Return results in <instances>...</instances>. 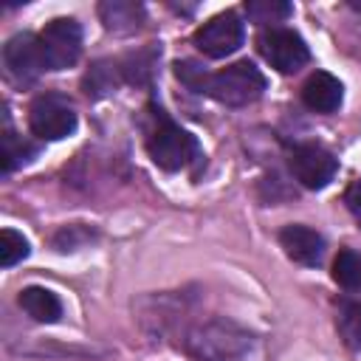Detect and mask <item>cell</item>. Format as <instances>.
Listing matches in <instances>:
<instances>
[{
	"mask_svg": "<svg viewBox=\"0 0 361 361\" xmlns=\"http://www.w3.org/2000/svg\"><path fill=\"white\" fill-rule=\"evenodd\" d=\"M333 282L344 290H361V254L341 248L333 259Z\"/></svg>",
	"mask_w": 361,
	"mask_h": 361,
	"instance_id": "15",
	"label": "cell"
},
{
	"mask_svg": "<svg viewBox=\"0 0 361 361\" xmlns=\"http://www.w3.org/2000/svg\"><path fill=\"white\" fill-rule=\"evenodd\" d=\"M336 324H338V333L347 341V347L361 350V302H341Z\"/></svg>",
	"mask_w": 361,
	"mask_h": 361,
	"instance_id": "17",
	"label": "cell"
},
{
	"mask_svg": "<svg viewBox=\"0 0 361 361\" xmlns=\"http://www.w3.org/2000/svg\"><path fill=\"white\" fill-rule=\"evenodd\" d=\"M121 79H124V73H121V62H113V59H107V62H96V65L90 68V73L85 76L87 96H104V93H110Z\"/></svg>",
	"mask_w": 361,
	"mask_h": 361,
	"instance_id": "16",
	"label": "cell"
},
{
	"mask_svg": "<svg viewBox=\"0 0 361 361\" xmlns=\"http://www.w3.org/2000/svg\"><path fill=\"white\" fill-rule=\"evenodd\" d=\"M99 17L113 34H133L144 23V6L135 0H104L99 3Z\"/></svg>",
	"mask_w": 361,
	"mask_h": 361,
	"instance_id": "12",
	"label": "cell"
},
{
	"mask_svg": "<svg viewBox=\"0 0 361 361\" xmlns=\"http://www.w3.org/2000/svg\"><path fill=\"white\" fill-rule=\"evenodd\" d=\"M279 245L299 265H319L324 257V237L310 226H299V223L285 226L279 231Z\"/></svg>",
	"mask_w": 361,
	"mask_h": 361,
	"instance_id": "10",
	"label": "cell"
},
{
	"mask_svg": "<svg viewBox=\"0 0 361 361\" xmlns=\"http://www.w3.org/2000/svg\"><path fill=\"white\" fill-rule=\"evenodd\" d=\"M245 14H248V20L265 25V23L288 20L293 14V6L285 3V0H248L245 3Z\"/></svg>",
	"mask_w": 361,
	"mask_h": 361,
	"instance_id": "18",
	"label": "cell"
},
{
	"mask_svg": "<svg viewBox=\"0 0 361 361\" xmlns=\"http://www.w3.org/2000/svg\"><path fill=\"white\" fill-rule=\"evenodd\" d=\"M37 37H39L48 71H65V68L76 65V59L82 54V28L73 17L51 20Z\"/></svg>",
	"mask_w": 361,
	"mask_h": 361,
	"instance_id": "6",
	"label": "cell"
},
{
	"mask_svg": "<svg viewBox=\"0 0 361 361\" xmlns=\"http://www.w3.org/2000/svg\"><path fill=\"white\" fill-rule=\"evenodd\" d=\"M28 127L37 138L62 141L76 130L73 102L62 93H42L28 107Z\"/></svg>",
	"mask_w": 361,
	"mask_h": 361,
	"instance_id": "4",
	"label": "cell"
},
{
	"mask_svg": "<svg viewBox=\"0 0 361 361\" xmlns=\"http://www.w3.org/2000/svg\"><path fill=\"white\" fill-rule=\"evenodd\" d=\"M243 37H245V25L237 17V11H223V14H214L212 20H206L192 34V42L203 56L223 59L243 45Z\"/></svg>",
	"mask_w": 361,
	"mask_h": 361,
	"instance_id": "7",
	"label": "cell"
},
{
	"mask_svg": "<svg viewBox=\"0 0 361 361\" xmlns=\"http://www.w3.org/2000/svg\"><path fill=\"white\" fill-rule=\"evenodd\" d=\"M3 68H6V76L14 85H34L42 76V71H48L39 37L28 34V31L14 34L3 45Z\"/></svg>",
	"mask_w": 361,
	"mask_h": 361,
	"instance_id": "8",
	"label": "cell"
},
{
	"mask_svg": "<svg viewBox=\"0 0 361 361\" xmlns=\"http://www.w3.org/2000/svg\"><path fill=\"white\" fill-rule=\"evenodd\" d=\"M28 240L20 234V231H14V228H3L0 231V265L3 268H11V265H17L20 259H25L28 257Z\"/></svg>",
	"mask_w": 361,
	"mask_h": 361,
	"instance_id": "19",
	"label": "cell"
},
{
	"mask_svg": "<svg viewBox=\"0 0 361 361\" xmlns=\"http://www.w3.org/2000/svg\"><path fill=\"white\" fill-rule=\"evenodd\" d=\"M147 152H149V158H152V164L158 169L178 172L183 166H189L200 155V147H197L192 133H186L180 124H175L172 118H166L158 110L155 127L147 135Z\"/></svg>",
	"mask_w": 361,
	"mask_h": 361,
	"instance_id": "3",
	"label": "cell"
},
{
	"mask_svg": "<svg viewBox=\"0 0 361 361\" xmlns=\"http://www.w3.org/2000/svg\"><path fill=\"white\" fill-rule=\"evenodd\" d=\"M152 65H155V48H147V51H138V54L127 56L121 62V73H124L127 82L141 85L152 76Z\"/></svg>",
	"mask_w": 361,
	"mask_h": 361,
	"instance_id": "20",
	"label": "cell"
},
{
	"mask_svg": "<svg viewBox=\"0 0 361 361\" xmlns=\"http://www.w3.org/2000/svg\"><path fill=\"white\" fill-rule=\"evenodd\" d=\"M338 169V161L322 144H299L290 152V172L305 189H324Z\"/></svg>",
	"mask_w": 361,
	"mask_h": 361,
	"instance_id": "9",
	"label": "cell"
},
{
	"mask_svg": "<svg viewBox=\"0 0 361 361\" xmlns=\"http://www.w3.org/2000/svg\"><path fill=\"white\" fill-rule=\"evenodd\" d=\"M341 99H344V87L327 71H313L302 85V102L313 113H333L341 107Z\"/></svg>",
	"mask_w": 361,
	"mask_h": 361,
	"instance_id": "11",
	"label": "cell"
},
{
	"mask_svg": "<svg viewBox=\"0 0 361 361\" xmlns=\"http://www.w3.org/2000/svg\"><path fill=\"white\" fill-rule=\"evenodd\" d=\"M175 76L189 87V90H195V93H203V85H206V71H203V65H197L195 59H178L175 62Z\"/></svg>",
	"mask_w": 361,
	"mask_h": 361,
	"instance_id": "21",
	"label": "cell"
},
{
	"mask_svg": "<svg viewBox=\"0 0 361 361\" xmlns=\"http://www.w3.org/2000/svg\"><path fill=\"white\" fill-rule=\"evenodd\" d=\"M344 203H347L350 214L355 217V223L361 226V178L353 180V183L347 186V192H344Z\"/></svg>",
	"mask_w": 361,
	"mask_h": 361,
	"instance_id": "22",
	"label": "cell"
},
{
	"mask_svg": "<svg viewBox=\"0 0 361 361\" xmlns=\"http://www.w3.org/2000/svg\"><path fill=\"white\" fill-rule=\"evenodd\" d=\"M34 152L37 149L23 135H17L8 127L3 130V138H0V164H3V172H14V169L25 166L34 158Z\"/></svg>",
	"mask_w": 361,
	"mask_h": 361,
	"instance_id": "14",
	"label": "cell"
},
{
	"mask_svg": "<svg viewBox=\"0 0 361 361\" xmlns=\"http://www.w3.org/2000/svg\"><path fill=\"white\" fill-rule=\"evenodd\" d=\"M257 48H259L262 59L271 68H276L279 73H296L310 59L307 42L293 28H288V25H268V28H262L259 37H257Z\"/></svg>",
	"mask_w": 361,
	"mask_h": 361,
	"instance_id": "5",
	"label": "cell"
},
{
	"mask_svg": "<svg viewBox=\"0 0 361 361\" xmlns=\"http://www.w3.org/2000/svg\"><path fill=\"white\" fill-rule=\"evenodd\" d=\"M17 305H20L34 322H39V324H54V322H59V316H62V302H59V296H56L54 290H48V288H39V285L23 288L20 296H17Z\"/></svg>",
	"mask_w": 361,
	"mask_h": 361,
	"instance_id": "13",
	"label": "cell"
},
{
	"mask_svg": "<svg viewBox=\"0 0 361 361\" xmlns=\"http://www.w3.org/2000/svg\"><path fill=\"white\" fill-rule=\"evenodd\" d=\"M262 90H265V76L248 59H240L234 65H226L217 73H209L206 85H203V93L212 96L214 102L226 104V107L251 104L262 96Z\"/></svg>",
	"mask_w": 361,
	"mask_h": 361,
	"instance_id": "2",
	"label": "cell"
},
{
	"mask_svg": "<svg viewBox=\"0 0 361 361\" xmlns=\"http://www.w3.org/2000/svg\"><path fill=\"white\" fill-rule=\"evenodd\" d=\"M183 353L192 361H259V341L237 322L212 316L183 333Z\"/></svg>",
	"mask_w": 361,
	"mask_h": 361,
	"instance_id": "1",
	"label": "cell"
}]
</instances>
